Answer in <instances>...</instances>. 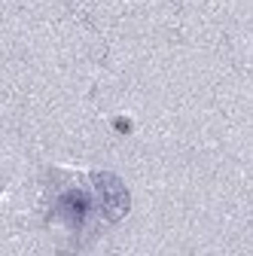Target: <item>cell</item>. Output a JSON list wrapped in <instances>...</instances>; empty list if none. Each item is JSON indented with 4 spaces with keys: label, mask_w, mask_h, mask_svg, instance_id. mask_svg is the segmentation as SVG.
Instances as JSON below:
<instances>
[{
    "label": "cell",
    "mask_w": 253,
    "mask_h": 256,
    "mask_svg": "<svg viewBox=\"0 0 253 256\" xmlns=\"http://www.w3.org/2000/svg\"><path fill=\"white\" fill-rule=\"evenodd\" d=\"M94 183H98V192H101V204H104V216L107 220H122L125 210H128V189L122 186L119 177L113 174H94L92 177Z\"/></svg>",
    "instance_id": "obj_1"
},
{
    "label": "cell",
    "mask_w": 253,
    "mask_h": 256,
    "mask_svg": "<svg viewBox=\"0 0 253 256\" xmlns=\"http://www.w3.org/2000/svg\"><path fill=\"white\" fill-rule=\"evenodd\" d=\"M58 214H61V220H68L70 226H80L88 214V198L82 192H68V196L58 202Z\"/></svg>",
    "instance_id": "obj_2"
}]
</instances>
